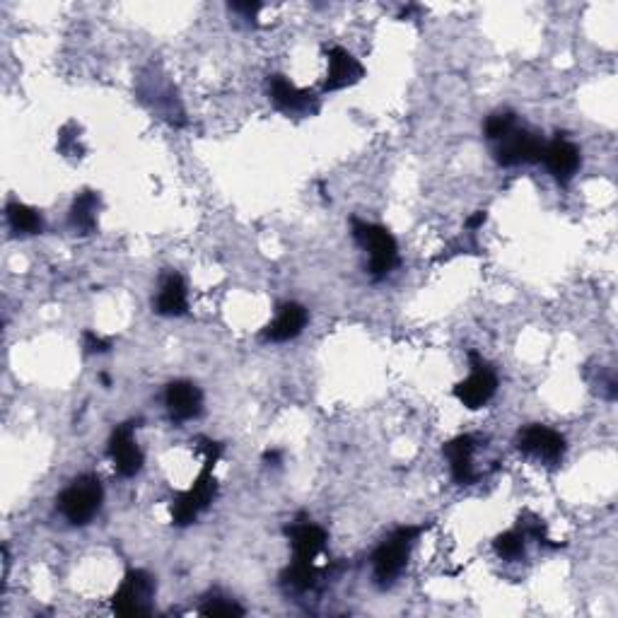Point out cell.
I'll list each match as a JSON object with an SVG mask.
<instances>
[{"mask_svg":"<svg viewBox=\"0 0 618 618\" xmlns=\"http://www.w3.org/2000/svg\"><path fill=\"white\" fill-rule=\"evenodd\" d=\"M83 346H85V353H90V355L112 351V341H107V338L97 336L95 331H85V334H83Z\"/></svg>","mask_w":618,"mask_h":618,"instance_id":"cb8c5ba5","label":"cell"},{"mask_svg":"<svg viewBox=\"0 0 618 618\" xmlns=\"http://www.w3.org/2000/svg\"><path fill=\"white\" fill-rule=\"evenodd\" d=\"M201 614L203 616H244V609L232 602V599L211 597L206 604L201 606Z\"/></svg>","mask_w":618,"mask_h":618,"instance_id":"603a6c76","label":"cell"},{"mask_svg":"<svg viewBox=\"0 0 618 618\" xmlns=\"http://www.w3.org/2000/svg\"><path fill=\"white\" fill-rule=\"evenodd\" d=\"M157 314L162 317H182L189 309V297H186V285L184 278L177 276V273H169V276L162 281L160 293H157L155 300Z\"/></svg>","mask_w":618,"mask_h":618,"instance_id":"e0dca14e","label":"cell"},{"mask_svg":"<svg viewBox=\"0 0 618 618\" xmlns=\"http://www.w3.org/2000/svg\"><path fill=\"white\" fill-rule=\"evenodd\" d=\"M365 78L363 63L355 58L351 51L334 46L329 49V71H326L324 92H336L343 87H351Z\"/></svg>","mask_w":618,"mask_h":618,"instance_id":"7c38bea8","label":"cell"},{"mask_svg":"<svg viewBox=\"0 0 618 618\" xmlns=\"http://www.w3.org/2000/svg\"><path fill=\"white\" fill-rule=\"evenodd\" d=\"M317 580H319V570L314 563L293 561L283 573V585L293 592L314 590V587H317Z\"/></svg>","mask_w":618,"mask_h":618,"instance_id":"ffe728a7","label":"cell"},{"mask_svg":"<svg viewBox=\"0 0 618 618\" xmlns=\"http://www.w3.org/2000/svg\"><path fill=\"white\" fill-rule=\"evenodd\" d=\"M104 488L97 476L85 474L71 481V486L58 495V510L73 527H85L102 510Z\"/></svg>","mask_w":618,"mask_h":618,"instance_id":"7a4b0ae2","label":"cell"},{"mask_svg":"<svg viewBox=\"0 0 618 618\" xmlns=\"http://www.w3.org/2000/svg\"><path fill=\"white\" fill-rule=\"evenodd\" d=\"M421 532L423 527H399L377 546V551L372 553V573H375L377 585L380 587L394 585L396 577H399L401 570L406 568L413 541L418 539V534Z\"/></svg>","mask_w":618,"mask_h":618,"instance_id":"6da1fadb","label":"cell"},{"mask_svg":"<svg viewBox=\"0 0 618 618\" xmlns=\"http://www.w3.org/2000/svg\"><path fill=\"white\" fill-rule=\"evenodd\" d=\"M285 534L293 546V561L314 563L326 546V532L312 522H293L285 529Z\"/></svg>","mask_w":618,"mask_h":618,"instance_id":"4fadbf2b","label":"cell"},{"mask_svg":"<svg viewBox=\"0 0 618 618\" xmlns=\"http://www.w3.org/2000/svg\"><path fill=\"white\" fill-rule=\"evenodd\" d=\"M486 220H488L486 211H476V215H471V218L466 220V227H469V230H478V227L486 223Z\"/></svg>","mask_w":618,"mask_h":618,"instance_id":"4316f807","label":"cell"},{"mask_svg":"<svg viewBox=\"0 0 618 618\" xmlns=\"http://www.w3.org/2000/svg\"><path fill=\"white\" fill-rule=\"evenodd\" d=\"M5 213H8V223L17 235H39V232L44 230L42 215L34 211V208L25 206V203L20 201L8 203Z\"/></svg>","mask_w":618,"mask_h":618,"instance_id":"d6986e66","label":"cell"},{"mask_svg":"<svg viewBox=\"0 0 618 618\" xmlns=\"http://www.w3.org/2000/svg\"><path fill=\"white\" fill-rule=\"evenodd\" d=\"M264 462L278 466V462H281V452H266L264 454Z\"/></svg>","mask_w":618,"mask_h":618,"instance_id":"83f0119b","label":"cell"},{"mask_svg":"<svg viewBox=\"0 0 618 618\" xmlns=\"http://www.w3.org/2000/svg\"><path fill=\"white\" fill-rule=\"evenodd\" d=\"M232 10H237V13H247V15H254L261 10V3H232L230 5Z\"/></svg>","mask_w":618,"mask_h":618,"instance_id":"484cf974","label":"cell"},{"mask_svg":"<svg viewBox=\"0 0 618 618\" xmlns=\"http://www.w3.org/2000/svg\"><path fill=\"white\" fill-rule=\"evenodd\" d=\"M268 95H271V102L276 104L283 114L307 116L319 109L317 97H314L312 92L300 90V87L290 83L285 75H271V78H268Z\"/></svg>","mask_w":618,"mask_h":618,"instance_id":"30bf717a","label":"cell"},{"mask_svg":"<svg viewBox=\"0 0 618 618\" xmlns=\"http://www.w3.org/2000/svg\"><path fill=\"white\" fill-rule=\"evenodd\" d=\"M541 160H544V165L556 182L568 184L575 177L577 169H580V150H577L575 143L565 141V138H556V141L546 143Z\"/></svg>","mask_w":618,"mask_h":618,"instance_id":"5bb4252c","label":"cell"},{"mask_svg":"<svg viewBox=\"0 0 618 618\" xmlns=\"http://www.w3.org/2000/svg\"><path fill=\"white\" fill-rule=\"evenodd\" d=\"M71 128L73 126H66L61 128V133H58V150H61L63 155H78L83 153V148L78 145V138L71 136Z\"/></svg>","mask_w":618,"mask_h":618,"instance_id":"d4e9b609","label":"cell"},{"mask_svg":"<svg viewBox=\"0 0 618 618\" xmlns=\"http://www.w3.org/2000/svg\"><path fill=\"white\" fill-rule=\"evenodd\" d=\"M155 577L145 570H131L112 597V609L119 616H148L153 611Z\"/></svg>","mask_w":618,"mask_h":618,"instance_id":"277c9868","label":"cell"},{"mask_svg":"<svg viewBox=\"0 0 618 618\" xmlns=\"http://www.w3.org/2000/svg\"><path fill=\"white\" fill-rule=\"evenodd\" d=\"M469 360L471 375L454 387V396L459 399V404L476 411V408L486 406L495 396V392H498V375H495L493 367L476 351L469 353Z\"/></svg>","mask_w":618,"mask_h":618,"instance_id":"8992f818","label":"cell"},{"mask_svg":"<svg viewBox=\"0 0 618 618\" xmlns=\"http://www.w3.org/2000/svg\"><path fill=\"white\" fill-rule=\"evenodd\" d=\"M213 466L215 464L206 462L194 486H191L189 491L179 493L177 498L172 500V507H169V510H172V522L177 524V527H189V524H194L198 520V515H201V512L215 500L218 481H215L213 476Z\"/></svg>","mask_w":618,"mask_h":618,"instance_id":"5b68a950","label":"cell"},{"mask_svg":"<svg viewBox=\"0 0 618 618\" xmlns=\"http://www.w3.org/2000/svg\"><path fill=\"white\" fill-rule=\"evenodd\" d=\"M97 211H99V196L95 191H83L75 196L68 223L75 230V235H92L97 230Z\"/></svg>","mask_w":618,"mask_h":618,"instance_id":"ac0fdd59","label":"cell"},{"mask_svg":"<svg viewBox=\"0 0 618 618\" xmlns=\"http://www.w3.org/2000/svg\"><path fill=\"white\" fill-rule=\"evenodd\" d=\"M476 447L478 445L474 435H459L442 447V454L450 459L452 478L459 483V486H471V483L476 481L474 464H471Z\"/></svg>","mask_w":618,"mask_h":618,"instance_id":"9a60e30c","label":"cell"},{"mask_svg":"<svg viewBox=\"0 0 618 618\" xmlns=\"http://www.w3.org/2000/svg\"><path fill=\"white\" fill-rule=\"evenodd\" d=\"M167 413L174 423L194 421L203 408V394L194 382L177 380L167 387L165 392Z\"/></svg>","mask_w":618,"mask_h":618,"instance_id":"8fae6325","label":"cell"},{"mask_svg":"<svg viewBox=\"0 0 618 618\" xmlns=\"http://www.w3.org/2000/svg\"><path fill=\"white\" fill-rule=\"evenodd\" d=\"M353 237L360 247L370 254V276L372 281H382L394 266L399 264V247L396 239L387 227L375 223H363V220H353Z\"/></svg>","mask_w":618,"mask_h":618,"instance_id":"3957f363","label":"cell"},{"mask_svg":"<svg viewBox=\"0 0 618 618\" xmlns=\"http://www.w3.org/2000/svg\"><path fill=\"white\" fill-rule=\"evenodd\" d=\"M133 428H136L133 423L116 425L112 437H109V447H107L109 459L114 462L116 474L124 478L136 476L138 471L143 469V452H141V447H138L136 437H133Z\"/></svg>","mask_w":618,"mask_h":618,"instance_id":"9c48e42d","label":"cell"},{"mask_svg":"<svg viewBox=\"0 0 618 618\" xmlns=\"http://www.w3.org/2000/svg\"><path fill=\"white\" fill-rule=\"evenodd\" d=\"M517 450L548 466H556L565 454V437L548 425H527L517 435Z\"/></svg>","mask_w":618,"mask_h":618,"instance_id":"52a82bcc","label":"cell"},{"mask_svg":"<svg viewBox=\"0 0 618 618\" xmlns=\"http://www.w3.org/2000/svg\"><path fill=\"white\" fill-rule=\"evenodd\" d=\"M546 143L529 131L512 128L505 138H500L495 148V160L503 167L527 165V162H541Z\"/></svg>","mask_w":618,"mask_h":618,"instance_id":"ba28073f","label":"cell"},{"mask_svg":"<svg viewBox=\"0 0 618 618\" xmlns=\"http://www.w3.org/2000/svg\"><path fill=\"white\" fill-rule=\"evenodd\" d=\"M524 541H527V534L522 529H512V532L500 534L495 539V553L505 561H517V558L524 556Z\"/></svg>","mask_w":618,"mask_h":618,"instance_id":"44dd1931","label":"cell"},{"mask_svg":"<svg viewBox=\"0 0 618 618\" xmlns=\"http://www.w3.org/2000/svg\"><path fill=\"white\" fill-rule=\"evenodd\" d=\"M307 319L309 314L305 307L297 305V302H285V305L278 309L276 319L266 326L264 336L273 343L293 341V338L302 334V329L307 326Z\"/></svg>","mask_w":618,"mask_h":618,"instance_id":"2e32d148","label":"cell"},{"mask_svg":"<svg viewBox=\"0 0 618 618\" xmlns=\"http://www.w3.org/2000/svg\"><path fill=\"white\" fill-rule=\"evenodd\" d=\"M515 128V114L512 112H498L493 116H488L486 121V138L488 141H500L505 138L507 133Z\"/></svg>","mask_w":618,"mask_h":618,"instance_id":"7402d4cb","label":"cell"}]
</instances>
